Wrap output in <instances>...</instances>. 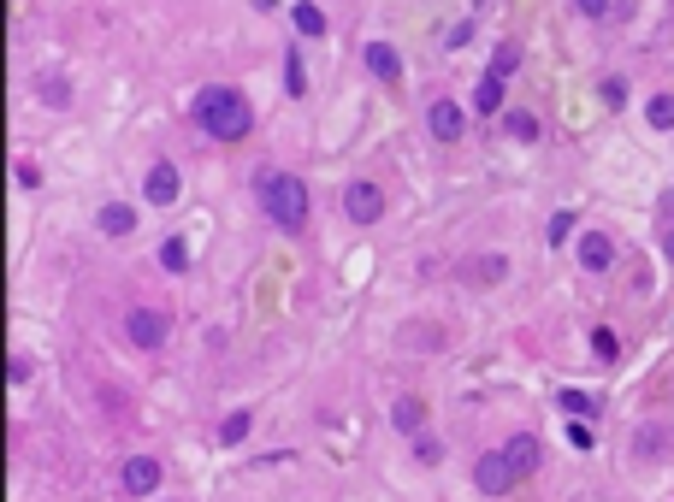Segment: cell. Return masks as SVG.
Masks as SVG:
<instances>
[{"instance_id": "cell-5", "label": "cell", "mask_w": 674, "mask_h": 502, "mask_svg": "<svg viewBox=\"0 0 674 502\" xmlns=\"http://www.w3.org/2000/svg\"><path fill=\"white\" fill-rule=\"evenodd\" d=\"M166 331H172V319L160 314V308H131L125 314V337H131L136 349H166Z\"/></svg>"}, {"instance_id": "cell-35", "label": "cell", "mask_w": 674, "mask_h": 502, "mask_svg": "<svg viewBox=\"0 0 674 502\" xmlns=\"http://www.w3.org/2000/svg\"><path fill=\"white\" fill-rule=\"evenodd\" d=\"M663 260H669V266H674V225H669V231H663Z\"/></svg>"}, {"instance_id": "cell-21", "label": "cell", "mask_w": 674, "mask_h": 502, "mask_svg": "<svg viewBox=\"0 0 674 502\" xmlns=\"http://www.w3.org/2000/svg\"><path fill=\"white\" fill-rule=\"evenodd\" d=\"M36 95H42L48 107H71V83L60 71H42V77H36Z\"/></svg>"}, {"instance_id": "cell-22", "label": "cell", "mask_w": 674, "mask_h": 502, "mask_svg": "<svg viewBox=\"0 0 674 502\" xmlns=\"http://www.w3.org/2000/svg\"><path fill=\"white\" fill-rule=\"evenodd\" d=\"M403 343L432 355V349H444V325H403Z\"/></svg>"}, {"instance_id": "cell-13", "label": "cell", "mask_w": 674, "mask_h": 502, "mask_svg": "<svg viewBox=\"0 0 674 502\" xmlns=\"http://www.w3.org/2000/svg\"><path fill=\"white\" fill-rule=\"evenodd\" d=\"M391 426H397V432H408V438H420V432H426V396L403 390V396L391 402Z\"/></svg>"}, {"instance_id": "cell-29", "label": "cell", "mask_w": 674, "mask_h": 502, "mask_svg": "<svg viewBox=\"0 0 674 502\" xmlns=\"http://www.w3.org/2000/svg\"><path fill=\"white\" fill-rule=\"evenodd\" d=\"M568 231H574V213H556V219L544 225V237H550V249H562V243H568Z\"/></svg>"}, {"instance_id": "cell-16", "label": "cell", "mask_w": 674, "mask_h": 502, "mask_svg": "<svg viewBox=\"0 0 674 502\" xmlns=\"http://www.w3.org/2000/svg\"><path fill=\"white\" fill-rule=\"evenodd\" d=\"M580 266H586V272H609V266H615V243H609L604 231H586V237H580Z\"/></svg>"}, {"instance_id": "cell-7", "label": "cell", "mask_w": 674, "mask_h": 502, "mask_svg": "<svg viewBox=\"0 0 674 502\" xmlns=\"http://www.w3.org/2000/svg\"><path fill=\"white\" fill-rule=\"evenodd\" d=\"M456 278H462V284H473V290H491V284H503V278H509V254H468V260H462V266H456Z\"/></svg>"}, {"instance_id": "cell-8", "label": "cell", "mask_w": 674, "mask_h": 502, "mask_svg": "<svg viewBox=\"0 0 674 502\" xmlns=\"http://www.w3.org/2000/svg\"><path fill=\"white\" fill-rule=\"evenodd\" d=\"M426 130H432L438 142H462V136H468V107H462V101H432V107H426Z\"/></svg>"}, {"instance_id": "cell-33", "label": "cell", "mask_w": 674, "mask_h": 502, "mask_svg": "<svg viewBox=\"0 0 674 502\" xmlns=\"http://www.w3.org/2000/svg\"><path fill=\"white\" fill-rule=\"evenodd\" d=\"M6 378L24 384V378H30V355H12V361H6Z\"/></svg>"}, {"instance_id": "cell-3", "label": "cell", "mask_w": 674, "mask_h": 502, "mask_svg": "<svg viewBox=\"0 0 674 502\" xmlns=\"http://www.w3.org/2000/svg\"><path fill=\"white\" fill-rule=\"evenodd\" d=\"M473 485H479L485 497H509V491L521 485V473L509 467L503 449H485V455H473Z\"/></svg>"}, {"instance_id": "cell-24", "label": "cell", "mask_w": 674, "mask_h": 502, "mask_svg": "<svg viewBox=\"0 0 674 502\" xmlns=\"http://www.w3.org/2000/svg\"><path fill=\"white\" fill-rule=\"evenodd\" d=\"M160 266H166V272H190V243H184V237H166V243H160Z\"/></svg>"}, {"instance_id": "cell-23", "label": "cell", "mask_w": 674, "mask_h": 502, "mask_svg": "<svg viewBox=\"0 0 674 502\" xmlns=\"http://www.w3.org/2000/svg\"><path fill=\"white\" fill-rule=\"evenodd\" d=\"M249 426H255V414H249V408H237V414H225V426H219V443H231V449H237V443L249 438Z\"/></svg>"}, {"instance_id": "cell-30", "label": "cell", "mask_w": 674, "mask_h": 502, "mask_svg": "<svg viewBox=\"0 0 674 502\" xmlns=\"http://www.w3.org/2000/svg\"><path fill=\"white\" fill-rule=\"evenodd\" d=\"M604 101L609 107H627V77H604Z\"/></svg>"}, {"instance_id": "cell-14", "label": "cell", "mask_w": 674, "mask_h": 502, "mask_svg": "<svg viewBox=\"0 0 674 502\" xmlns=\"http://www.w3.org/2000/svg\"><path fill=\"white\" fill-rule=\"evenodd\" d=\"M503 455H509V467H515L521 479H533V473H539V461H544V449H539L533 432H515V438L503 443Z\"/></svg>"}, {"instance_id": "cell-1", "label": "cell", "mask_w": 674, "mask_h": 502, "mask_svg": "<svg viewBox=\"0 0 674 502\" xmlns=\"http://www.w3.org/2000/svg\"><path fill=\"white\" fill-rule=\"evenodd\" d=\"M190 119H196L213 142H243V136L255 130V107H249L243 89L207 83V89H196V101H190Z\"/></svg>"}, {"instance_id": "cell-25", "label": "cell", "mask_w": 674, "mask_h": 502, "mask_svg": "<svg viewBox=\"0 0 674 502\" xmlns=\"http://www.w3.org/2000/svg\"><path fill=\"white\" fill-rule=\"evenodd\" d=\"M284 89H290V95H296V101H302V95H308V71H302V54H296V48H290V54H284Z\"/></svg>"}, {"instance_id": "cell-34", "label": "cell", "mask_w": 674, "mask_h": 502, "mask_svg": "<svg viewBox=\"0 0 674 502\" xmlns=\"http://www.w3.org/2000/svg\"><path fill=\"white\" fill-rule=\"evenodd\" d=\"M657 219H663V231H669V225H674V189H669V195H663V207H657Z\"/></svg>"}, {"instance_id": "cell-2", "label": "cell", "mask_w": 674, "mask_h": 502, "mask_svg": "<svg viewBox=\"0 0 674 502\" xmlns=\"http://www.w3.org/2000/svg\"><path fill=\"white\" fill-rule=\"evenodd\" d=\"M255 195H261V213H267L284 237L308 231V184H302L296 172H278V166L261 172V178H255Z\"/></svg>"}, {"instance_id": "cell-4", "label": "cell", "mask_w": 674, "mask_h": 502, "mask_svg": "<svg viewBox=\"0 0 674 502\" xmlns=\"http://www.w3.org/2000/svg\"><path fill=\"white\" fill-rule=\"evenodd\" d=\"M343 213H349L355 225H379V219H385V189L373 184V178H355V184L343 189Z\"/></svg>"}, {"instance_id": "cell-12", "label": "cell", "mask_w": 674, "mask_h": 502, "mask_svg": "<svg viewBox=\"0 0 674 502\" xmlns=\"http://www.w3.org/2000/svg\"><path fill=\"white\" fill-rule=\"evenodd\" d=\"M503 83H509V77H497V71H485V77L473 83V113H479V119H503V113H509V107H503Z\"/></svg>"}, {"instance_id": "cell-18", "label": "cell", "mask_w": 674, "mask_h": 502, "mask_svg": "<svg viewBox=\"0 0 674 502\" xmlns=\"http://www.w3.org/2000/svg\"><path fill=\"white\" fill-rule=\"evenodd\" d=\"M503 130H509V142H539L544 136L539 113H527V107H509V113H503Z\"/></svg>"}, {"instance_id": "cell-20", "label": "cell", "mask_w": 674, "mask_h": 502, "mask_svg": "<svg viewBox=\"0 0 674 502\" xmlns=\"http://www.w3.org/2000/svg\"><path fill=\"white\" fill-rule=\"evenodd\" d=\"M556 408H562V420H592V414H598V396H586V390H562V396H556Z\"/></svg>"}, {"instance_id": "cell-10", "label": "cell", "mask_w": 674, "mask_h": 502, "mask_svg": "<svg viewBox=\"0 0 674 502\" xmlns=\"http://www.w3.org/2000/svg\"><path fill=\"white\" fill-rule=\"evenodd\" d=\"M361 65H367L379 83H403V54H397L391 42H367V48H361Z\"/></svg>"}, {"instance_id": "cell-26", "label": "cell", "mask_w": 674, "mask_h": 502, "mask_svg": "<svg viewBox=\"0 0 674 502\" xmlns=\"http://www.w3.org/2000/svg\"><path fill=\"white\" fill-rule=\"evenodd\" d=\"M592 355H598V361H621V337H615L609 325H598V331H592Z\"/></svg>"}, {"instance_id": "cell-17", "label": "cell", "mask_w": 674, "mask_h": 502, "mask_svg": "<svg viewBox=\"0 0 674 502\" xmlns=\"http://www.w3.org/2000/svg\"><path fill=\"white\" fill-rule=\"evenodd\" d=\"M290 24H296V36H308V42L332 30V24H326V12H320L314 0H296V6H290Z\"/></svg>"}, {"instance_id": "cell-11", "label": "cell", "mask_w": 674, "mask_h": 502, "mask_svg": "<svg viewBox=\"0 0 674 502\" xmlns=\"http://www.w3.org/2000/svg\"><path fill=\"white\" fill-rule=\"evenodd\" d=\"M633 455H639V461H669V455H674V426H657V420H651V426H639Z\"/></svg>"}, {"instance_id": "cell-15", "label": "cell", "mask_w": 674, "mask_h": 502, "mask_svg": "<svg viewBox=\"0 0 674 502\" xmlns=\"http://www.w3.org/2000/svg\"><path fill=\"white\" fill-rule=\"evenodd\" d=\"M95 225H101V237H131V231H136V207H131V201H107V207L95 213Z\"/></svg>"}, {"instance_id": "cell-31", "label": "cell", "mask_w": 674, "mask_h": 502, "mask_svg": "<svg viewBox=\"0 0 674 502\" xmlns=\"http://www.w3.org/2000/svg\"><path fill=\"white\" fill-rule=\"evenodd\" d=\"M568 443H574V449H592V426H586V420H568Z\"/></svg>"}, {"instance_id": "cell-19", "label": "cell", "mask_w": 674, "mask_h": 502, "mask_svg": "<svg viewBox=\"0 0 674 502\" xmlns=\"http://www.w3.org/2000/svg\"><path fill=\"white\" fill-rule=\"evenodd\" d=\"M645 125H651V130H663V136L674 130V95H669V89H657V95L645 101Z\"/></svg>"}, {"instance_id": "cell-6", "label": "cell", "mask_w": 674, "mask_h": 502, "mask_svg": "<svg viewBox=\"0 0 674 502\" xmlns=\"http://www.w3.org/2000/svg\"><path fill=\"white\" fill-rule=\"evenodd\" d=\"M160 479H166L160 455H131V461L119 467V485H125V497H154V491H160Z\"/></svg>"}, {"instance_id": "cell-32", "label": "cell", "mask_w": 674, "mask_h": 502, "mask_svg": "<svg viewBox=\"0 0 674 502\" xmlns=\"http://www.w3.org/2000/svg\"><path fill=\"white\" fill-rule=\"evenodd\" d=\"M609 6H615V0H574L580 18H609Z\"/></svg>"}, {"instance_id": "cell-27", "label": "cell", "mask_w": 674, "mask_h": 502, "mask_svg": "<svg viewBox=\"0 0 674 502\" xmlns=\"http://www.w3.org/2000/svg\"><path fill=\"white\" fill-rule=\"evenodd\" d=\"M414 461H420V467H438V461H444V443L432 438V432H420V438H414Z\"/></svg>"}, {"instance_id": "cell-9", "label": "cell", "mask_w": 674, "mask_h": 502, "mask_svg": "<svg viewBox=\"0 0 674 502\" xmlns=\"http://www.w3.org/2000/svg\"><path fill=\"white\" fill-rule=\"evenodd\" d=\"M142 201H148V207H172V201H178V166H172V160H154V166H148Z\"/></svg>"}, {"instance_id": "cell-28", "label": "cell", "mask_w": 674, "mask_h": 502, "mask_svg": "<svg viewBox=\"0 0 674 502\" xmlns=\"http://www.w3.org/2000/svg\"><path fill=\"white\" fill-rule=\"evenodd\" d=\"M491 71H497V77H515V71H521V48H515V42H503V48L491 54Z\"/></svg>"}]
</instances>
